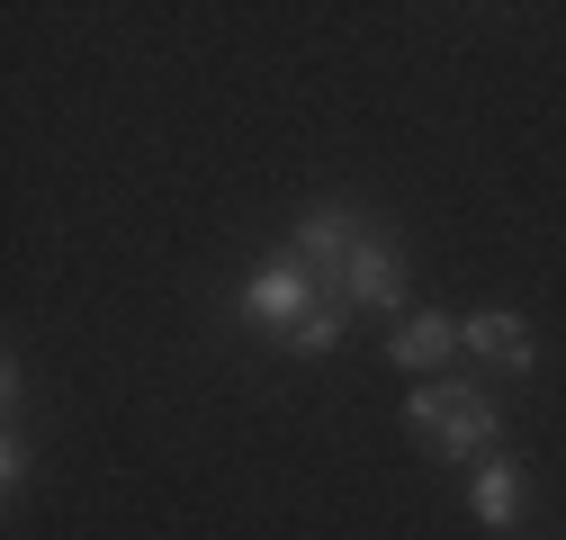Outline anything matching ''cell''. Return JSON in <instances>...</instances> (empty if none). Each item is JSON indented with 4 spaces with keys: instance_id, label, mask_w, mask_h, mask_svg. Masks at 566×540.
<instances>
[{
    "instance_id": "obj_8",
    "label": "cell",
    "mask_w": 566,
    "mask_h": 540,
    "mask_svg": "<svg viewBox=\"0 0 566 540\" xmlns=\"http://www.w3.org/2000/svg\"><path fill=\"white\" fill-rule=\"evenodd\" d=\"M342 324H350V307H315L297 333H289V343H279V352H297V361H315V352H333L342 343Z\"/></svg>"
},
{
    "instance_id": "obj_6",
    "label": "cell",
    "mask_w": 566,
    "mask_h": 540,
    "mask_svg": "<svg viewBox=\"0 0 566 540\" xmlns=\"http://www.w3.org/2000/svg\"><path fill=\"white\" fill-rule=\"evenodd\" d=\"M468 352L485 361V370H504V378H522L531 361H539V333L513 315V307H485V315H468Z\"/></svg>"
},
{
    "instance_id": "obj_2",
    "label": "cell",
    "mask_w": 566,
    "mask_h": 540,
    "mask_svg": "<svg viewBox=\"0 0 566 540\" xmlns=\"http://www.w3.org/2000/svg\"><path fill=\"white\" fill-rule=\"evenodd\" d=\"M315 307H342V298H324V280H315L306 261H261L252 280L234 289V315H243L252 333H270V343H289Z\"/></svg>"
},
{
    "instance_id": "obj_7",
    "label": "cell",
    "mask_w": 566,
    "mask_h": 540,
    "mask_svg": "<svg viewBox=\"0 0 566 540\" xmlns=\"http://www.w3.org/2000/svg\"><path fill=\"white\" fill-rule=\"evenodd\" d=\"M468 513L485 522V531H513L522 522V468L494 450V459H476V478H468Z\"/></svg>"
},
{
    "instance_id": "obj_3",
    "label": "cell",
    "mask_w": 566,
    "mask_h": 540,
    "mask_svg": "<svg viewBox=\"0 0 566 540\" xmlns=\"http://www.w3.org/2000/svg\"><path fill=\"white\" fill-rule=\"evenodd\" d=\"M342 307H350V315H387V324L413 315V298H405V252L387 243V226H369L360 252L342 261Z\"/></svg>"
},
{
    "instance_id": "obj_4",
    "label": "cell",
    "mask_w": 566,
    "mask_h": 540,
    "mask_svg": "<svg viewBox=\"0 0 566 540\" xmlns=\"http://www.w3.org/2000/svg\"><path fill=\"white\" fill-rule=\"evenodd\" d=\"M378 217L369 208H306L297 217V243H289V261H306L315 280H324V298H342V261L360 252V235H369Z\"/></svg>"
},
{
    "instance_id": "obj_1",
    "label": "cell",
    "mask_w": 566,
    "mask_h": 540,
    "mask_svg": "<svg viewBox=\"0 0 566 540\" xmlns=\"http://www.w3.org/2000/svg\"><path fill=\"white\" fill-rule=\"evenodd\" d=\"M405 433L413 442H432L441 459H494V442H504V405H494L476 378H432V387H413L405 396Z\"/></svg>"
},
{
    "instance_id": "obj_5",
    "label": "cell",
    "mask_w": 566,
    "mask_h": 540,
    "mask_svg": "<svg viewBox=\"0 0 566 540\" xmlns=\"http://www.w3.org/2000/svg\"><path fill=\"white\" fill-rule=\"evenodd\" d=\"M459 352H468V324H450V315H432V307H413L405 324H387V361L413 370V378H441Z\"/></svg>"
}]
</instances>
